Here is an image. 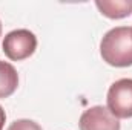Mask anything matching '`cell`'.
Returning a JSON list of instances; mask_svg holds the SVG:
<instances>
[{"mask_svg":"<svg viewBox=\"0 0 132 130\" xmlns=\"http://www.w3.org/2000/svg\"><path fill=\"white\" fill-rule=\"evenodd\" d=\"M80 130H120V121L108 110V107L94 106L80 116Z\"/></svg>","mask_w":132,"mask_h":130,"instance_id":"obj_4","label":"cell"},{"mask_svg":"<svg viewBox=\"0 0 132 130\" xmlns=\"http://www.w3.org/2000/svg\"><path fill=\"white\" fill-rule=\"evenodd\" d=\"M8 130H43V129L32 119H17L8 127Z\"/></svg>","mask_w":132,"mask_h":130,"instance_id":"obj_7","label":"cell"},{"mask_svg":"<svg viewBox=\"0 0 132 130\" xmlns=\"http://www.w3.org/2000/svg\"><path fill=\"white\" fill-rule=\"evenodd\" d=\"M2 49L12 61H22L32 55L37 49V37L29 29H15L5 35Z\"/></svg>","mask_w":132,"mask_h":130,"instance_id":"obj_2","label":"cell"},{"mask_svg":"<svg viewBox=\"0 0 132 130\" xmlns=\"http://www.w3.org/2000/svg\"><path fill=\"white\" fill-rule=\"evenodd\" d=\"M95 6L108 18H125L132 14V0H97Z\"/></svg>","mask_w":132,"mask_h":130,"instance_id":"obj_5","label":"cell"},{"mask_svg":"<svg viewBox=\"0 0 132 130\" xmlns=\"http://www.w3.org/2000/svg\"><path fill=\"white\" fill-rule=\"evenodd\" d=\"M19 86V73L15 67L0 60V98L11 97Z\"/></svg>","mask_w":132,"mask_h":130,"instance_id":"obj_6","label":"cell"},{"mask_svg":"<svg viewBox=\"0 0 132 130\" xmlns=\"http://www.w3.org/2000/svg\"><path fill=\"white\" fill-rule=\"evenodd\" d=\"M108 110L117 118H132V78L112 83L108 90Z\"/></svg>","mask_w":132,"mask_h":130,"instance_id":"obj_3","label":"cell"},{"mask_svg":"<svg viewBox=\"0 0 132 130\" xmlns=\"http://www.w3.org/2000/svg\"><path fill=\"white\" fill-rule=\"evenodd\" d=\"M103 61L114 67L132 66V28L117 26L103 35L100 41Z\"/></svg>","mask_w":132,"mask_h":130,"instance_id":"obj_1","label":"cell"},{"mask_svg":"<svg viewBox=\"0 0 132 130\" xmlns=\"http://www.w3.org/2000/svg\"><path fill=\"white\" fill-rule=\"evenodd\" d=\"M5 121H6V113H5L3 107L0 106V130H3V126H5Z\"/></svg>","mask_w":132,"mask_h":130,"instance_id":"obj_8","label":"cell"}]
</instances>
